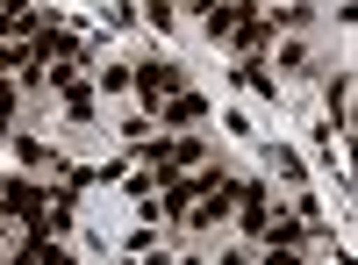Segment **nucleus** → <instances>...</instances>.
<instances>
[{
    "label": "nucleus",
    "instance_id": "obj_1",
    "mask_svg": "<svg viewBox=\"0 0 358 265\" xmlns=\"http://www.w3.org/2000/svg\"><path fill=\"white\" fill-rule=\"evenodd\" d=\"M129 86L143 94V108H165L179 86H187V72H179V65H165V57H151V65H129Z\"/></svg>",
    "mask_w": 358,
    "mask_h": 265
},
{
    "label": "nucleus",
    "instance_id": "obj_2",
    "mask_svg": "<svg viewBox=\"0 0 358 265\" xmlns=\"http://www.w3.org/2000/svg\"><path fill=\"white\" fill-rule=\"evenodd\" d=\"M158 115H165V129H194V122H201V115H208V101L194 94V86H179V94H172V101H165Z\"/></svg>",
    "mask_w": 358,
    "mask_h": 265
},
{
    "label": "nucleus",
    "instance_id": "obj_3",
    "mask_svg": "<svg viewBox=\"0 0 358 265\" xmlns=\"http://www.w3.org/2000/svg\"><path fill=\"white\" fill-rule=\"evenodd\" d=\"M57 94H65V115H72V122H86V115H94V86H86L79 72H72L65 86H57Z\"/></svg>",
    "mask_w": 358,
    "mask_h": 265
},
{
    "label": "nucleus",
    "instance_id": "obj_4",
    "mask_svg": "<svg viewBox=\"0 0 358 265\" xmlns=\"http://www.w3.org/2000/svg\"><path fill=\"white\" fill-rule=\"evenodd\" d=\"M322 101H330V115H337V129H344V115H351V79L337 72V79H330V94H322Z\"/></svg>",
    "mask_w": 358,
    "mask_h": 265
},
{
    "label": "nucleus",
    "instance_id": "obj_5",
    "mask_svg": "<svg viewBox=\"0 0 358 265\" xmlns=\"http://www.w3.org/2000/svg\"><path fill=\"white\" fill-rule=\"evenodd\" d=\"M236 79H244V86H251V94H280V79H265V72L251 65V57H244V72H236Z\"/></svg>",
    "mask_w": 358,
    "mask_h": 265
},
{
    "label": "nucleus",
    "instance_id": "obj_6",
    "mask_svg": "<svg viewBox=\"0 0 358 265\" xmlns=\"http://www.w3.org/2000/svg\"><path fill=\"white\" fill-rule=\"evenodd\" d=\"M258 265H301V251H287V244H265V251H258Z\"/></svg>",
    "mask_w": 358,
    "mask_h": 265
},
{
    "label": "nucleus",
    "instance_id": "obj_7",
    "mask_svg": "<svg viewBox=\"0 0 358 265\" xmlns=\"http://www.w3.org/2000/svg\"><path fill=\"white\" fill-rule=\"evenodd\" d=\"M143 15H151L158 29H172V0H143Z\"/></svg>",
    "mask_w": 358,
    "mask_h": 265
}]
</instances>
